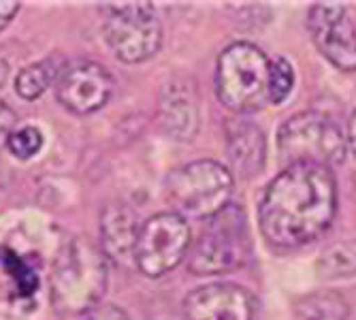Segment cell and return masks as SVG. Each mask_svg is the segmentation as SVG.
Returning <instances> with one entry per match:
<instances>
[{"mask_svg":"<svg viewBox=\"0 0 356 320\" xmlns=\"http://www.w3.org/2000/svg\"><path fill=\"white\" fill-rule=\"evenodd\" d=\"M62 64H56L54 58H45L41 62L28 64L15 77V92L24 101H37L41 94L47 92L49 86H54L58 71Z\"/></svg>","mask_w":356,"mask_h":320,"instance_id":"14","label":"cell"},{"mask_svg":"<svg viewBox=\"0 0 356 320\" xmlns=\"http://www.w3.org/2000/svg\"><path fill=\"white\" fill-rule=\"evenodd\" d=\"M163 122L169 131L173 133H179V131H186L188 128V120H194L197 118V111H194V101L188 99L186 94V88H179L177 81H169V86L165 88L163 92ZM190 133V128H188Z\"/></svg>","mask_w":356,"mask_h":320,"instance_id":"16","label":"cell"},{"mask_svg":"<svg viewBox=\"0 0 356 320\" xmlns=\"http://www.w3.org/2000/svg\"><path fill=\"white\" fill-rule=\"evenodd\" d=\"M109 282L107 256L86 237H69L56 254L49 275L51 305L60 316L88 314L99 307Z\"/></svg>","mask_w":356,"mask_h":320,"instance_id":"2","label":"cell"},{"mask_svg":"<svg viewBox=\"0 0 356 320\" xmlns=\"http://www.w3.org/2000/svg\"><path fill=\"white\" fill-rule=\"evenodd\" d=\"M45 145V137L37 126H19L11 133L7 141V150L19 158V160H30L35 158Z\"/></svg>","mask_w":356,"mask_h":320,"instance_id":"19","label":"cell"},{"mask_svg":"<svg viewBox=\"0 0 356 320\" xmlns=\"http://www.w3.org/2000/svg\"><path fill=\"white\" fill-rule=\"evenodd\" d=\"M271 62L252 43H233L218 58L216 92L224 107L250 113L269 103Z\"/></svg>","mask_w":356,"mask_h":320,"instance_id":"3","label":"cell"},{"mask_svg":"<svg viewBox=\"0 0 356 320\" xmlns=\"http://www.w3.org/2000/svg\"><path fill=\"white\" fill-rule=\"evenodd\" d=\"M83 320H131V316L118 305H99L92 312H88Z\"/></svg>","mask_w":356,"mask_h":320,"instance_id":"22","label":"cell"},{"mask_svg":"<svg viewBox=\"0 0 356 320\" xmlns=\"http://www.w3.org/2000/svg\"><path fill=\"white\" fill-rule=\"evenodd\" d=\"M101 9L107 11L105 41L118 60L137 64L158 54L163 26L152 3H107Z\"/></svg>","mask_w":356,"mask_h":320,"instance_id":"7","label":"cell"},{"mask_svg":"<svg viewBox=\"0 0 356 320\" xmlns=\"http://www.w3.org/2000/svg\"><path fill=\"white\" fill-rule=\"evenodd\" d=\"M295 320H348V305L337 293H314L295 305Z\"/></svg>","mask_w":356,"mask_h":320,"instance_id":"15","label":"cell"},{"mask_svg":"<svg viewBox=\"0 0 356 320\" xmlns=\"http://www.w3.org/2000/svg\"><path fill=\"white\" fill-rule=\"evenodd\" d=\"M295 83V71L293 64L284 58H277L275 62H271V79H269V103L280 105L282 101H286V96L293 90Z\"/></svg>","mask_w":356,"mask_h":320,"instance_id":"20","label":"cell"},{"mask_svg":"<svg viewBox=\"0 0 356 320\" xmlns=\"http://www.w3.org/2000/svg\"><path fill=\"white\" fill-rule=\"evenodd\" d=\"M233 184V173L216 160H194L167 177V197L184 220H209L229 205Z\"/></svg>","mask_w":356,"mask_h":320,"instance_id":"6","label":"cell"},{"mask_svg":"<svg viewBox=\"0 0 356 320\" xmlns=\"http://www.w3.org/2000/svg\"><path fill=\"white\" fill-rule=\"evenodd\" d=\"M318 269L327 278H341L356 273V241L337 243L318 261Z\"/></svg>","mask_w":356,"mask_h":320,"instance_id":"17","label":"cell"},{"mask_svg":"<svg viewBox=\"0 0 356 320\" xmlns=\"http://www.w3.org/2000/svg\"><path fill=\"white\" fill-rule=\"evenodd\" d=\"M0 265H3V269L11 275L17 293L22 297H30L37 293V273L32 271L26 261L22 259V256H17L13 250L9 248H0Z\"/></svg>","mask_w":356,"mask_h":320,"instance_id":"18","label":"cell"},{"mask_svg":"<svg viewBox=\"0 0 356 320\" xmlns=\"http://www.w3.org/2000/svg\"><path fill=\"white\" fill-rule=\"evenodd\" d=\"M7 77H9V64H7V60L0 58V88L5 86Z\"/></svg>","mask_w":356,"mask_h":320,"instance_id":"25","label":"cell"},{"mask_svg":"<svg viewBox=\"0 0 356 320\" xmlns=\"http://www.w3.org/2000/svg\"><path fill=\"white\" fill-rule=\"evenodd\" d=\"M226 147H229V158L233 167L243 175L252 177L261 173L265 165V135L258 126L245 120H231L226 124Z\"/></svg>","mask_w":356,"mask_h":320,"instance_id":"13","label":"cell"},{"mask_svg":"<svg viewBox=\"0 0 356 320\" xmlns=\"http://www.w3.org/2000/svg\"><path fill=\"white\" fill-rule=\"evenodd\" d=\"M348 143L352 147V152L356 154V111L350 120V126H348Z\"/></svg>","mask_w":356,"mask_h":320,"instance_id":"24","label":"cell"},{"mask_svg":"<svg viewBox=\"0 0 356 320\" xmlns=\"http://www.w3.org/2000/svg\"><path fill=\"white\" fill-rule=\"evenodd\" d=\"M309 35L333 67L356 71V24L343 3H316L307 15Z\"/></svg>","mask_w":356,"mask_h":320,"instance_id":"10","label":"cell"},{"mask_svg":"<svg viewBox=\"0 0 356 320\" xmlns=\"http://www.w3.org/2000/svg\"><path fill=\"white\" fill-rule=\"evenodd\" d=\"M188 222L175 211L156 214L145 220L137 235L135 265L147 278L173 271L190 252Z\"/></svg>","mask_w":356,"mask_h":320,"instance_id":"8","label":"cell"},{"mask_svg":"<svg viewBox=\"0 0 356 320\" xmlns=\"http://www.w3.org/2000/svg\"><path fill=\"white\" fill-rule=\"evenodd\" d=\"M277 150L284 167L318 165L331 169L346 158V135L333 118L303 111L282 124Z\"/></svg>","mask_w":356,"mask_h":320,"instance_id":"5","label":"cell"},{"mask_svg":"<svg viewBox=\"0 0 356 320\" xmlns=\"http://www.w3.org/2000/svg\"><path fill=\"white\" fill-rule=\"evenodd\" d=\"M139 229L141 227L137 224V214L128 205H107L101 216V250L107 256V261H113L118 265L135 261Z\"/></svg>","mask_w":356,"mask_h":320,"instance_id":"12","label":"cell"},{"mask_svg":"<svg viewBox=\"0 0 356 320\" xmlns=\"http://www.w3.org/2000/svg\"><path fill=\"white\" fill-rule=\"evenodd\" d=\"M19 3H7V0H0V30H5L11 19L17 15Z\"/></svg>","mask_w":356,"mask_h":320,"instance_id":"23","label":"cell"},{"mask_svg":"<svg viewBox=\"0 0 356 320\" xmlns=\"http://www.w3.org/2000/svg\"><path fill=\"white\" fill-rule=\"evenodd\" d=\"M17 128V115L15 111L0 101V156H3V152L7 150V141L11 137V133Z\"/></svg>","mask_w":356,"mask_h":320,"instance_id":"21","label":"cell"},{"mask_svg":"<svg viewBox=\"0 0 356 320\" xmlns=\"http://www.w3.org/2000/svg\"><path fill=\"white\" fill-rule=\"evenodd\" d=\"M256 299L237 284H207L184 299L188 320H256Z\"/></svg>","mask_w":356,"mask_h":320,"instance_id":"11","label":"cell"},{"mask_svg":"<svg viewBox=\"0 0 356 320\" xmlns=\"http://www.w3.org/2000/svg\"><path fill=\"white\" fill-rule=\"evenodd\" d=\"M113 86L115 81L103 64L94 60H73L62 64L54 81V92L67 111L88 115L107 105Z\"/></svg>","mask_w":356,"mask_h":320,"instance_id":"9","label":"cell"},{"mask_svg":"<svg viewBox=\"0 0 356 320\" xmlns=\"http://www.w3.org/2000/svg\"><path fill=\"white\" fill-rule=\"evenodd\" d=\"M188 254V267L197 275L229 273L243 267L252 254L250 229L243 209L229 203L222 211L211 216Z\"/></svg>","mask_w":356,"mask_h":320,"instance_id":"4","label":"cell"},{"mask_svg":"<svg viewBox=\"0 0 356 320\" xmlns=\"http://www.w3.org/2000/svg\"><path fill=\"white\" fill-rule=\"evenodd\" d=\"M337 214V186L331 169L286 167L265 190L261 231L277 248H299L325 235Z\"/></svg>","mask_w":356,"mask_h":320,"instance_id":"1","label":"cell"}]
</instances>
